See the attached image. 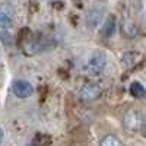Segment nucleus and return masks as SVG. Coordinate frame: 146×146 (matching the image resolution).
<instances>
[{"label": "nucleus", "mask_w": 146, "mask_h": 146, "mask_svg": "<svg viewBox=\"0 0 146 146\" xmlns=\"http://www.w3.org/2000/svg\"><path fill=\"white\" fill-rule=\"evenodd\" d=\"M53 47V41L45 38V36H36V38H29L28 41L23 42L22 48L28 56H34L38 54L41 51H45L48 48Z\"/></svg>", "instance_id": "f257e3e1"}, {"label": "nucleus", "mask_w": 146, "mask_h": 146, "mask_svg": "<svg viewBox=\"0 0 146 146\" xmlns=\"http://www.w3.org/2000/svg\"><path fill=\"white\" fill-rule=\"evenodd\" d=\"M143 117H142V113L136 108H129L127 111L124 113L123 115V124H124V129L129 130V131H137L143 127Z\"/></svg>", "instance_id": "f03ea898"}, {"label": "nucleus", "mask_w": 146, "mask_h": 146, "mask_svg": "<svg viewBox=\"0 0 146 146\" xmlns=\"http://www.w3.org/2000/svg\"><path fill=\"white\" fill-rule=\"evenodd\" d=\"M102 95V89L98 83H86L83 85L80 94H79V98L82 102H94L100 98Z\"/></svg>", "instance_id": "7ed1b4c3"}, {"label": "nucleus", "mask_w": 146, "mask_h": 146, "mask_svg": "<svg viewBox=\"0 0 146 146\" xmlns=\"http://www.w3.org/2000/svg\"><path fill=\"white\" fill-rule=\"evenodd\" d=\"M105 66H107V56L104 53L96 51V53H94L89 57L88 67H89V70L94 73V75H100V73H102L105 70Z\"/></svg>", "instance_id": "20e7f679"}, {"label": "nucleus", "mask_w": 146, "mask_h": 146, "mask_svg": "<svg viewBox=\"0 0 146 146\" xmlns=\"http://www.w3.org/2000/svg\"><path fill=\"white\" fill-rule=\"evenodd\" d=\"M15 19V10L9 3H2L0 5V27L3 29L9 28Z\"/></svg>", "instance_id": "39448f33"}, {"label": "nucleus", "mask_w": 146, "mask_h": 146, "mask_svg": "<svg viewBox=\"0 0 146 146\" xmlns=\"http://www.w3.org/2000/svg\"><path fill=\"white\" fill-rule=\"evenodd\" d=\"M12 89H13V94L18 98H28V96H31L32 92H34L32 85L28 80H23V79L16 80L13 83V86H12Z\"/></svg>", "instance_id": "423d86ee"}, {"label": "nucleus", "mask_w": 146, "mask_h": 146, "mask_svg": "<svg viewBox=\"0 0 146 146\" xmlns=\"http://www.w3.org/2000/svg\"><path fill=\"white\" fill-rule=\"evenodd\" d=\"M102 15H104L102 9H92V10H89V13L86 16V25L89 28L98 27L101 23V21H102Z\"/></svg>", "instance_id": "0eeeda50"}, {"label": "nucleus", "mask_w": 146, "mask_h": 146, "mask_svg": "<svg viewBox=\"0 0 146 146\" xmlns=\"http://www.w3.org/2000/svg\"><path fill=\"white\" fill-rule=\"evenodd\" d=\"M115 31V18L114 16H108V19L104 22V27H102V31H101V35L102 36H111Z\"/></svg>", "instance_id": "6e6552de"}, {"label": "nucleus", "mask_w": 146, "mask_h": 146, "mask_svg": "<svg viewBox=\"0 0 146 146\" xmlns=\"http://www.w3.org/2000/svg\"><path fill=\"white\" fill-rule=\"evenodd\" d=\"M100 146H124V145L115 135H107L102 137Z\"/></svg>", "instance_id": "1a4fd4ad"}, {"label": "nucleus", "mask_w": 146, "mask_h": 146, "mask_svg": "<svg viewBox=\"0 0 146 146\" xmlns=\"http://www.w3.org/2000/svg\"><path fill=\"white\" fill-rule=\"evenodd\" d=\"M130 94L135 96V98H143L146 95V89L143 88V85L139 82H133L130 85Z\"/></svg>", "instance_id": "9d476101"}, {"label": "nucleus", "mask_w": 146, "mask_h": 146, "mask_svg": "<svg viewBox=\"0 0 146 146\" xmlns=\"http://www.w3.org/2000/svg\"><path fill=\"white\" fill-rule=\"evenodd\" d=\"M123 34L126 36H129V38H133L136 34H137V28L133 25V23H129V22H123Z\"/></svg>", "instance_id": "9b49d317"}, {"label": "nucleus", "mask_w": 146, "mask_h": 146, "mask_svg": "<svg viewBox=\"0 0 146 146\" xmlns=\"http://www.w3.org/2000/svg\"><path fill=\"white\" fill-rule=\"evenodd\" d=\"M0 38H2V41L6 44V45H10L12 44V35L9 34V31L3 29L2 32H0Z\"/></svg>", "instance_id": "f8f14e48"}, {"label": "nucleus", "mask_w": 146, "mask_h": 146, "mask_svg": "<svg viewBox=\"0 0 146 146\" xmlns=\"http://www.w3.org/2000/svg\"><path fill=\"white\" fill-rule=\"evenodd\" d=\"M3 140V130H2V127H0V142Z\"/></svg>", "instance_id": "ddd939ff"}, {"label": "nucleus", "mask_w": 146, "mask_h": 146, "mask_svg": "<svg viewBox=\"0 0 146 146\" xmlns=\"http://www.w3.org/2000/svg\"><path fill=\"white\" fill-rule=\"evenodd\" d=\"M143 131H145V135H146V121L143 123Z\"/></svg>", "instance_id": "4468645a"}]
</instances>
